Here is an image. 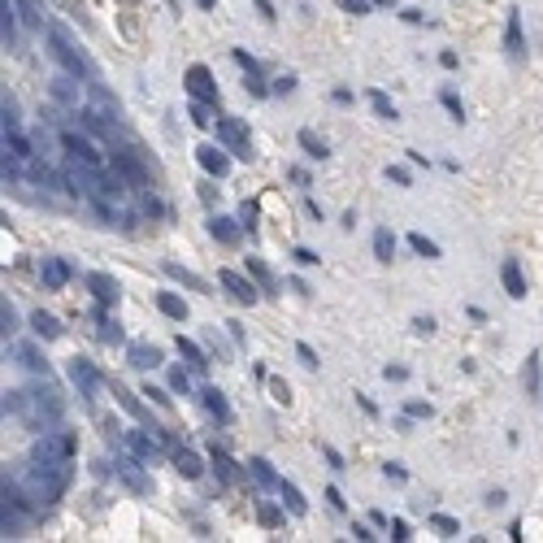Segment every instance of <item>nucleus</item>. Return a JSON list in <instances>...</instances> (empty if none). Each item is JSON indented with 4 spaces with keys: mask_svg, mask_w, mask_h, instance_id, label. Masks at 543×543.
<instances>
[{
    "mask_svg": "<svg viewBox=\"0 0 543 543\" xmlns=\"http://www.w3.org/2000/svg\"><path fill=\"white\" fill-rule=\"evenodd\" d=\"M5 413H18L31 430H57L65 404L53 387H31V392H5Z\"/></svg>",
    "mask_w": 543,
    "mask_h": 543,
    "instance_id": "f257e3e1",
    "label": "nucleus"
},
{
    "mask_svg": "<svg viewBox=\"0 0 543 543\" xmlns=\"http://www.w3.org/2000/svg\"><path fill=\"white\" fill-rule=\"evenodd\" d=\"M13 478L22 482V491H27L39 508H48V504L61 500V491H65V482H70V470H65V465H44V461H35V465H27V470L13 474Z\"/></svg>",
    "mask_w": 543,
    "mask_h": 543,
    "instance_id": "f03ea898",
    "label": "nucleus"
},
{
    "mask_svg": "<svg viewBox=\"0 0 543 543\" xmlns=\"http://www.w3.org/2000/svg\"><path fill=\"white\" fill-rule=\"evenodd\" d=\"M48 53H53V61L65 70V74H74V79H83V83H92V65H87V57L79 53V48H74V39L57 27H48Z\"/></svg>",
    "mask_w": 543,
    "mask_h": 543,
    "instance_id": "7ed1b4c3",
    "label": "nucleus"
},
{
    "mask_svg": "<svg viewBox=\"0 0 543 543\" xmlns=\"http://www.w3.org/2000/svg\"><path fill=\"white\" fill-rule=\"evenodd\" d=\"M31 456L44 461V465H65V470H70V461H74V435L70 430H44L35 439V452Z\"/></svg>",
    "mask_w": 543,
    "mask_h": 543,
    "instance_id": "20e7f679",
    "label": "nucleus"
},
{
    "mask_svg": "<svg viewBox=\"0 0 543 543\" xmlns=\"http://www.w3.org/2000/svg\"><path fill=\"white\" fill-rule=\"evenodd\" d=\"M61 148L70 152L74 166H83V170H105V152H100L87 135H79V131H61Z\"/></svg>",
    "mask_w": 543,
    "mask_h": 543,
    "instance_id": "39448f33",
    "label": "nucleus"
},
{
    "mask_svg": "<svg viewBox=\"0 0 543 543\" xmlns=\"http://www.w3.org/2000/svg\"><path fill=\"white\" fill-rule=\"evenodd\" d=\"M218 144L226 152H235L239 161H252V135L239 118H218Z\"/></svg>",
    "mask_w": 543,
    "mask_h": 543,
    "instance_id": "423d86ee",
    "label": "nucleus"
},
{
    "mask_svg": "<svg viewBox=\"0 0 543 543\" xmlns=\"http://www.w3.org/2000/svg\"><path fill=\"white\" fill-rule=\"evenodd\" d=\"M83 79H74V74H57V79L53 83H48V96H53V105H61V109H74V113H79L83 109Z\"/></svg>",
    "mask_w": 543,
    "mask_h": 543,
    "instance_id": "0eeeda50",
    "label": "nucleus"
},
{
    "mask_svg": "<svg viewBox=\"0 0 543 543\" xmlns=\"http://www.w3.org/2000/svg\"><path fill=\"white\" fill-rule=\"evenodd\" d=\"M144 465H148V461H144V456H135V452H131V456H126V452L118 456V478L131 487L135 496H148V491H152V478H148Z\"/></svg>",
    "mask_w": 543,
    "mask_h": 543,
    "instance_id": "6e6552de",
    "label": "nucleus"
},
{
    "mask_svg": "<svg viewBox=\"0 0 543 543\" xmlns=\"http://www.w3.org/2000/svg\"><path fill=\"white\" fill-rule=\"evenodd\" d=\"M70 382L79 387V396H87V400H96V396H100V374H96L92 361H83V356H74V361H70Z\"/></svg>",
    "mask_w": 543,
    "mask_h": 543,
    "instance_id": "1a4fd4ad",
    "label": "nucleus"
},
{
    "mask_svg": "<svg viewBox=\"0 0 543 543\" xmlns=\"http://www.w3.org/2000/svg\"><path fill=\"white\" fill-rule=\"evenodd\" d=\"M87 109H92L100 122H105V126H118V100H113L105 87H100L96 79L87 83Z\"/></svg>",
    "mask_w": 543,
    "mask_h": 543,
    "instance_id": "9d476101",
    "label": "nucleus"
},
{
    "mask_svg": "<svg viewBox=\"0 0 543 543\" xmlns=\"http://www.w3.org/2000/svg\"><path fill=\"white\" fill-rule=\"evenodd\" d=\"M183 83H187L192 100H204V105H218V83H213V74L204 70V65H192Z\"/></svg>",
    "mask_w": 543,
    "mask_h": 543,
    "instance_id": "9b49d317",
    "label": "nucleus"
},
{
    "mask_svg": "<svg viewBox=\"0 0 543 543\" xmlns=\"http://www.w3.org/2000/svg\"><path fill=\"white\" fill-rule=\"evenodd\" d=\"M113 170H118L131 187H144V192L152 187V183H148V170L135 161V152H126V148H122V152H113Z\"/></svg>",
    "mask_w": 543,
    "mask_h": 543,
    "instance_id": "f8f14e48",
    "label": "nucleus"
},
{
    "mask_svg": "<svg viewBox=\"0 0 543 543\" xmlns=\"http://www.w3.org/2000/svg\"><path fill=\"white\" fill-rule=\"evenodd\" d=\"M218 282L230 292V300H235V304H256V296H261V292H256L244 274H235V270H222V274H218Z\"/></svg>",
    "mask_w": 543,
    "mask_h": 543,
    "instance_id": "ddd939ff",
    "label": "nucleus"
},
{
    "mask_svg": "<svg viewBox=\"0 0 543 543\" xmlns=\"http://www.w3.org/2000/svg\"><path fill=\"white\" fill-rule=\"evenodd\" d=\"M70 261H61V256H44V261H39V278H44V287L48 292H61L65 287V282H70Z\"/></svg>",
    "mask_w": 543,
    "mask_h": 543,
    "instance_id": "4468645a",
    "label": "nucleus"
},
{
    "mask_svg": "<svg viewBox=\"0 0 543 543\" xmlns=\"http://www.w3.org/2000/svg\"><path fill=\"white\" fill-rule=\"evenodd\" d=\"M196 157H200V166L209 170L213 178H226V174H230V157H226L218 144H200V148H196Z\"/></svg>",
    "mask_w": 543,
    "mask_h": 543,
    "instance_id": "2eb2a0df",
    "label": "nucleus"
},
{
    "mask_svg": "<svg viewBox=\"0 0 543 543\" xmlns=\"http://www.w3.org/2000/svg\"><path fill=\"white\" fill-rule=\"evenodd\" d=\"M18 9L9 5V0H0V35H5V48H9V53H18V48H22V39H18Z\"/></svg>",
    "mask_w": 543,
    "mask_h": 543,
    "instance_id": "dca6fc26",
    "label": "nucleus"
},
{
    "mask_svg": "<svg viewBox=\"0 0 543 543\" xmlns=\"http://www.w3.org/2000/svg\"><path fill=\"white\" fill-rule=\"evenodd\" d=\"M87 292H92L100 304H118V296H122L118 282H113L109 274H87Z\"/></svg>",
    "mask_w": 543,
    "mask_h": 543,
    "instance_id": "f3484780",
    "label": "nucleus"
},
{
    "mask_svg": "<svg viewBox=\"0 0 543 543\" xmlns=\"http://www.w3.org/2000/svg\"><path fill=\"white\" fill-rule=\"evenodd\" d=\"M500 278H504V292L513 296V300H522L530 287H526V278H522V266H517V261H504L500 266Z\"/></svg>",
    "mask_w": 543,
    "mask_h": 543,
    "instance_id": "a211bd4d",
    "label": "nucleus"
},
{
    "mask_svg": "<svg viewBox=\"0 0 543 543\" xmlns=\"http://www.w3.org/2000/svg\"><path fill=\"white\" fill-rule=\"evenodd\" d=\"M248 474H252V482L261 487V491H274V487H282V482H278V474L270 470V461H266V456H252V461H248Z\"/></svg>",
    "mask_w": 543,
    "mask_h": 543,
    "instance_id": "6ab92c4d",
    "label": "nucleus"
},
{
    "mask_svg": "<svg viewBox=\"0 0 543 543\" xmlns=\"http://www.w3.org/2000/svg\"><path fill=\"white\" fill-rule=\"evenodd\" d=\"M504 48H508V57L517 61V57H522L526 53V39H522V13H508V31H504Z\"/></svg>",
    "mask_w": 543,
    "mask_h": 543,
    "instance_id": "aec40b11",
    "label": "nucleus"
},
{
    "mask_svg": "<svg viewBox=\"0 0 543 543\" xmlns=\"http://www.w3.org/2000/svg\"><path fill=\"white\" fill-rule=\"evenodd\" d=\"M248 274L256 278V287H261V296H274V292H278V278H274V270H270L266 261H256V256H248Z\"/></svg>",
    "mask_w": 543,
    "mask_h": 543,
    "instance_id": "412c9836",
    "label": "nucleus"
},
{
    "mask_svg": "<svg viewBox=\"0 0 543 543\" xmlns=\"http://www.w3.org/2000/svg\"><path fill=\"white\" fill-rule=\"evenodd\" d=\"M209 456H213L218 482H222V487H235V482H239V470H235V461H230V456H226V452H222L218 444H213V452H209Z\"/></svg>",
    "mask_w": 543,
    "mask_h": 543,
    "instance_id": "4be33fe9",
    "label": "nucleus"
},
{
    "mask_svg": "<svg viewBox=\"0 0 543 543\" xmlns=\"http://www.w3.org/2000/svg\"><path fill=\"white\" fill-rule=\"evenodd\" d=\"M126 356H131L135 370H157L161 366V352L152 348V344H131V352H126Z\"/></svg>",
    "mask_w": 543,
    "mask_h": 543,
    "instance_id": "5701e85b",
    "label": "nucleus"
},
{
    "mask_svg": "<svg viewBox=\"0 0 543 543\" xmlns=\"http://www.w3.org/2000/svg\"><path fill=\"white\" fill-rule=\"evenodd\" d=\"M174 470L183 474V478H200L204 465H200V456H196L192 448H174Z\"/></svg>",
    "mask_w": 543,
    "mask_h": 543,
    "instance_id": "b1692460",
    "label": "nucleus"
},
{
    "mask_svg": "<svg viewBox=\"0 0 543 543\" xmlns=\"http://www.w3.org/2000/svg\"><path fill=\"white\" fill-rule=\"evenodd\" d=\"M96 326H100L96 335H100L105 344H122V326L109 318V304H100V308H96Z\"/></svg>",
    "mask_w": 543,
    "mask_h": 543,
    "instance_id": "393cba45",
    "label": "nucleus"
},
{
    "mask_svg": "<svg viewBox=\"0 0 543 543\" xmlns=\"http://www.w3.org/2000/svg\"><path fill=\"white\" fill-rule=\"evenodd\" d=\"M178 352H183V361H187L196 374L209 370V356H204V348H200V344H192V339H183V335H178Z\"/></svg>",
    "mask_w": 543,
    "mask_h": 543,
    "instance_id": "a878e982",
    "label": "nucleus"
},
{
    "mask_svg": "<svg viewBox=\"0 0 543 543\" xmlns=\"http://www.w3.org/2000/svg\"><path fill=\"white\" fill-rule=\"evenodd\" d=\"M200 400H204V408H209L218 422H230V404H226V396L218 392V387H204V392H200Z\"/></svg>",
    "mask_w": 543,
    "mask_h": 543,
    "instance_id": "bb28decb",
    "label": "nucleus"
},
{
    "mask_svg": "<svg viewBox=\"0 0 543 543\" xmlns=\"http://www.w3.org/2000/svg\"><path fill=\"white\" fill-rule=\"evenodd\" d=\"M161 270H166V274H170L174 282H183V287H192V292H204V296H209V287H204V278H196L192 270H183V266H178V261H166Z\"/></svg>",
    "mask_w": 543,
    "mask_h": 543,
    "instance_id": "cd10ccee",
    "label": "nucleus"
},
{
    "mask_svg": "<svg viewBox=\"0 0 543 543\" xmlns=\"http://www.w3.org/2000/svg\"><path fill=\"white\" fill-rule=\"evenodd\" d=\"M209 235L218 244H239V226L230 222V218H209Z\"/></svg>",
    "mask_w": 543,
    "mask_h": 543,
    "instance_id": "c85d7f7f",
    "label": "nucleus"
},
{
    "mask_svg": "<svg viewBox=\"0 0 543 543\" xmlns=\"http://www.w3.org/2000/svg\"><path fill=\"white\" fill-rule=\"evenodd\" d=\"M157 308H161L166 318H174V322H187V300H178L174 292H161L157 296Z\"/></svg>",
    "mask_w": 543,
    "mask_h": 543,
    "instance_id": "c756f323",
    "label": "nucleus"
},
{
    "mask_svg": "<svg viewBox=\"0 0 543 543\" xmlns=\"http://www.w3.org/2000/svg\"><path fill=\"white\" fill-rule=\"evenodd\" d=\"M13 352H18V361H22V366H27L31 374H48V361L39 356V348H35V344H18Z\"/></svg>",
    "mask_w": 543,
    "mask_h": 543,
    "instance_id": "7c9ffc66",
    "label": "nucleus"
},
{
    "mask_svg": "<svg viewBox=\"0 0 543 543\" xmlns=\"http://www.w3.org/2000/svg\"><path fill=\"white\" fill-rule=\"evenodd\" d=\"M31 326H35L39 339H57V335H61V322L53 313H44V308H39V313H31Z\"/></svg>",
    "mask_w": 543,
    "mask_h": 543,
    "instance_id": "2f4dec72",
    "label": "nucleus"
},
{
    "mask_svg": "<svg viewBox=\"0 0 543 543\" xmlns=\"http://www.w3.org/2000/svg\"><path fill=\"white\" fill-rule=\"evenodd\" d=\"M13 5L22 9V22H27L31 31H39L44 22H48V18H44V5H39V0H13Z\"/></svg>",
    "mask_w": 543,
    "mask_h": 543,
    "instance_id": "473e14b6",
    "label": "nucleus"
},
{
    "mask_svg": "<svg viewBox=\"0 0 543 543\" xmlns=\"http://www.w3.org/2000/svg\"><path fill=\"white\" fill-rule=\"evenodd\" d=\"M300 148H304V152H308V157H313V161H326V157H330L326 139H318L313 131H300Z\"/></svg>",
    "mask_w": 543,
    "mask_h": 543,
    "instance_id": "72a5a7b5",
    "label": "nucleus"
},
{
    "mask_svg": "<svg viewBox=\"0 0 543 543\" xmlns=\"http://www.w3.org/2000/svg\"><path fill=\"white\" fill-rule=\"evenodd\" d=\"M192 374H196L192 366H187V370H183V366H178V370H170V387H174L178 396H192V392H196V382H192Z\"/></svg>",
    "mask_w": 543,
    "mask_h": 543,
    "instance_id": "f704fd0d",
    "label": "nucleus"
},
{
    "mask_svg": "<svg viewBox=\"0 0 543 543\" xmlns=\"http://www.w3.org/2000/svg\"><path fill=\"white\" fill-rule=\"evenodd\" d=\"M366 96H370V105H374V113H378V118H387V122H396V118H400V113H396V105H392V100H387L378 87H370Z\"/></svg>",
    "mask_w": 543,
    "mask_h": 543,
    "instance_id": "c9c22d12",
    "label": "nucleus"
},
{
    "mask_svg": "<svg viewBox=\"0 0 543 543\" xmlns=\"http://www.w3.org/2000/svg\"><path fill=\"white\" fill-rule=\"evenodd\" d=\"M374 256H378V261H392V256H396V239H392V230H374Z\"/></svg>",
    "mask_w": 543,
    "mask_h": 543,
    "instance_id": "e433bc0d",
    "label": "nucleus"
},
{
    "mask_svg": "<svg viewBox=\"0 0 543 543\" xmlns=\"http://www.w3.org/2000/svg\"><path fill=\"white\" fill-rule=\"evenodd\" d=\"M113 396H118V404H122L126 413H131V418H144V408H139V400H135L131 392H126V387H122V382H113Z\"/></svg>",
    "mask_w": 543,
    "mask_h": 543,
    "instance_id": "4c0bfd02",
    "label": "nucleus"
},
{
    "mask_svg": "<svg viewBox=\"0 0 543 543\" xmlns=\"http://www.w3.org/2000/svg\"><path fill=\"white\" fill-rule=\"evenodd\" d=\"M408 248L413 252H418V256H426V261H435V256H439V248L426 239V235H418V230H413V235H408Z\"/></svg>",
    "mask_w": 543,
    "mask_h": 543,
    "instance_id": "58836bf2",
    "label": "nucleus"
},
{
    "mask_svg": "<svg viewBox=\"0 0 543 543\" xmlns=\"http://www.w3.org/2000/svg\"><path fill=\"white\" fill-rule=\"evenodd\" d=\"M278 491H282V504H287L292 513H304V508H308V504H304V496H300V491H296L292 482H282Z\"/></svg>",
    "mask_w": 543,
    "mask_h": 543,
    "instance_id": "ea45409f",
    "label": "nucleus"
},
{
    "mask_svg": "<svg viewBox=\"0 0 543 543\" xmlns=\"http://www.w3.org/2000/svg\"><path fill=\"white\" fill-rule=\"evenodd\" d=\"M430 526L444 530V535H461V522H456V517H448V513H430Z\"/></svg>",
    "mask_w": 543,
    "mask_h": 543,
    "instance_id": "a19ab883",
    "label": "nucleus"
},
{
    "mask_svg": "<svg viewBox=\"0 0 543 543\" xmlns=\"http://www.w3.org/2000/svg\"><path fill=\"white\" fill-rule=\"evenodd\" d=\"M266 382H270V396H274L278 404H292V387L282 382V378H266Z\"/></svg>",
    "mask_w": 543,
    "mask_h": 543,
    "instance_id": "79ce46f5",
    "label": "nucleus"
},
{
    "mask_svg": "<svg viewBox=\"0 0 543 543\" xmlns=\"http://www.w3.org/2000/svg\"><path fill=\"white\" fill-rule=\"evenodd\" d=\"M187 118L196 122V126H209L213 118H209V105H204V100H192V109H187Z\"/></svg>",
    "mask_w": 543,
    "mask_h": 543,
    "instance_id": "37998d69",
    "label": "nucleus"
},
{
    "mask_svg": "<svg viewBox=\"0 0 543 543\" xmlns=\"http://www.w3.org/2000/svg\"><path fill=\"white\" fill-rule=\"evenodd\" d=\"M5 131H22V122H18V100L5 96Z\"/></svg>",
    "mask_w": 543,
    "mask_h": 543,
    "instance_id": "c03bdc74",
    "label": "nucleus"
},
{
    "mask_svg": "<svg viewBox=\"0 0 543 543\" xmlns=\"http://www.w3.org/2000/svg\"><path fill=\"white\" fill-rule=\"evenodd\" d=\"M439 100H444V109H448V113H452L456 122L465 118V105H461V96H456V92H444V96H439Z\"/></svg>",
    "mask_w": 543,
    "mask_h": 543,
    "instance_id": "a18cd8bd",
    "label": "nucleus"
},
{
    "mask_svg": "<svg viewBox=\"0 0 543 543\" xmlns=\"http://www.w3.org/2000/svg\"><path fill=\"white\" fill-rule=\"evenodd\" d=\"M0 322H5V339H9V335L18 330V313H13V304L5 300V308H0Z\"/></svg>",
    "mask_w": 543,
    "mask_h": 543,
    "instance_id": "49530a36",
    "label": "nucleus"
},
{
    "mask_svg": "<svg viewBox=\"0 0 543 543\" xmlns=\"http://www.w3.org/2000/svg\"><path fill=\"white\" fill-rule=\"evenodd\" d=\"M256 517H261V526H278L282 522V513L274 504H261V508H256Z\"/></svg>",
    "mask_w": 543,
    "mask_h": 543,
    "instance_id": "de8ad7c7",
    "label": "nucleus"
},
{
    "mask_svg": "<svg viewBox=\"0 0 543 543\" xmlns=\"http://www.w3.org/2000/svg\"><path fill=\"white\" fill-rule=\"evenodd\" d=\"M296 356L304 361V370H318V352L308 348V344H296Z\"/></svg>",
    "mask_w": 543,
    "mask_h": 543,
    "instance_id": "09e8293b",
    "label": "nucleus"
},
{
    "mask_svg": "<svg viewBox=\"0 0 543 543\" xmlns=\"http://www.w3.org/2000/svg\"><path fill=\"white\" fill-rule=\"evenodd\" d=\"M526 387H530V396L539 392V356H530V366H526Z\"/></svg>",
    "mask_w": 543,
    "mask_h": 543,
    "instance_id": "8fccbe9b",
    "label": "nucleus"
},
{
    "mask_svg": "<svg viewBox=\"0 0 543 543\" xmlns=\"http://www.w3.org/2000/svg\"><path fill=\"white\" fill-rule=\"evenodd\" d=\"M235 61L244 65V74H261V65H256V61H252V57L244 53V48H235Z\"/></svg>",
    "mask_w": 543,
    "mask_h": 543,
    "instance_id": "3c124183",
    "label": "nucleus"
},
{
    "mask_svg": "<svg viewBox=\"0 0 543 543\" xmlns=\"http://www.w3.org/2000/svg\"><path fill=\"white\" fill-rule=\"evenodd\" d=\"M270 92L287 96V92H296V79H292V74H282V79H274V87H270Z\"/></svg>",
    "mask_w": 543,
    "mask_h": 543,
    "instance_id": "603ef678",
    "label": "nucleus"
},
{
    "mask_svg": "<svg viewBox=\"0 0 543 543\" xmlns=\"http://www.w3.org/2000/svg\"><path fill=\"white\" fill-rule=\"evenodd\" d=\"M292 256H296V261H300V266H318V261H322V256H318V252H308V248H296Z\"/></svg>",
    "mask_w": 543,
    "mask_h": 543,
    "instance_id": "864d4df0",
    "label": "nucleus"
},
{
    "mask_svg": "<svg viewBox=\"0 0 543 543\" xmlns=\"http://www.w3.org/2000/svg\"><path fill=\"white\" fill-rule=\"evenodd\" d=\"M387 178L400 183V187H408V170H400V166H387Z\"/></svg>",
    "mask_w": 543,
    "mask_h": 543,
    "instance_id": "5fc2aeb1",
    "label": "nucleus"
},
{
    "mask_svg": "<svg viewBox=\"0 0 543 543\" xmlns=\"http://www.w3.org/2000/svg\"><path fill=\"white\" fill-rule=\"evenodd\" d=\"M408 418H430V404H422V400H408Z\"/></svg>",
    "mask_w": 543,
    "mask_h": 543,
    "instance_id": "6e6d98bb",
    "label": "nucleus"
},
{
    "mask_svg": "<svg viewBox=\"0 0 543 543\" xmlns=\"http://www.w3.org/2000/svg\"><path fill=\"white\" fill-rule=\"evenodd\" d=\"M239 222H244V226H256V204H252V200L239 209Z\"/></svg>",
    "mask_w": 543,
    "mask_h": 543,
    "instance_id": "4d7b16f0",
    "label": "nucleus"
},
{
    "mask_svg": "<svg viewBox=\"0 0 543 543\" xmlns=\"http://www.w3.org/2000/svg\"><path fill=\"white\" fill-rule=\"evenodd\" d=\"M339 5H344L348 13H370V5H366V0H339Z\"/></svg>",
    "mask_w": 543,
    "mask_h": 543,
    "instance_id": "13d9d810",
    "label": "nucleus"
},
{
    "mask_svg": "<svg viewBox=\"0 0 543 543\" xmlns=\"http://www.w3.org/2000/svg\"><path fill=\"white\" fill-rule=\"evenodd\" d=\"M322 452H326V461H330V470H344V456L335 452V448H322Z\"/></svg>",
    "mask_w": 543,
    "mask_h": 543,
    "instance_id": "bf43d9fd",
    "label": "nucleus"
},
{
    "mask_svg": "<svg viewBox=\"0 0 543 543\" xmlns=\"http://www.w3.org/2000/svg\"><path fill=\"white\" fill-rule=\"evenodd\" d=\"M256 9H261V18H266V22H274V18H278V13H274V5H270V0H256Z\"/></svg>",
    "mask_w": 543,
    "mask_h": 543,
    "instance_id": "052dcab7",
    "label": "nucleus"
},
{
    "mask_svg": "<svg viewBox=\"0 0 543 543\" xmlns=\"http://www.w3.org/2000/svg\"><path fill=\"white\" fill-rule=\"evenodd\" d=\"M439 65H444V70H456V53H452V48H448V53H439Z\"/></svg>",
    "mask_w": 543,
    "mask_h": 543,
    "instance_id": "680f3d73",
    "label": "nucleus"
},
{
    "mask_svg": "<svg viewBox=\"0 0 543 543\" xmlns=\"http://www.w3.org/2000/svg\"><path fill=\"white\" fill-rule=\"evenodd\" d=\"M413 330H418V335H430V330H435V322H430V318H418V322H413Z\"/></svg>",
    "mask_w": 543,
    "mask_h": 543,
    "instance_id": "e2e57ef3",
    "label": "nucleus"
},
{
    "mask_svg": "<svg viewBox=\"0 0 543 543\" xmlns=\"http://www.w3.org/2000/svg\"><path fill=\"white\" fill-rule=\"evenodd\" d=\"M382 374H387V378H396V382H400V378H408V370H400V366H387Z\"/></svg>",
    "mask_w": 543,
    "mask_h": 543,
    "instance_id": "0e129e2a",
    "label": "nucleus"
},
{
    "mask_svg": "<svg viewBox=\"0 0 543 543\" xmlns=\"http://www.w3.org/2000/svg\"><path fill=\"white\" fill-rule=\"evenodd\" d=\"M392 539H408V526L404 522H392Z\"/></svg>",
    "mask_w": 543,
    "mask_h": 543,
    "instance_id": "69168bd1",
    "label": "nucleus"
},
{
    "mask_svg": "<svg viewBox=\"0 0 543 543\" xmlns=\"http://www.w3.org/2000/svg\"><path fill=\"white\" fill-rule=\"evenodd\" d=\"M196 5H200V9H213V5H218V0H196Z\"/></svg>",
    "mask_w": 543,
    "mask_h": 543,
    "instance_id": "338daca9",
    "label": "nucleus"
}]
</instances>
